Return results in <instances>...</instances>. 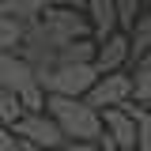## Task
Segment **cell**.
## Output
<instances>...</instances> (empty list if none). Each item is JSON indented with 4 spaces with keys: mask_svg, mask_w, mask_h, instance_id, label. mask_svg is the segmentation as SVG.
<instances>
[{
    "mask_svg": "<svg viewBox=\"0 0 151 151\" xmlns=\"http://www.w3.org/2000/svg\"><path fill=\"white\" fill-rule=\"evenodd\" d=\"M45 113L64 129L68 144H102V136H106V121L94 106H87V98H57V94H49Z\"/></svg>",
    "mask_w": 151,
    "mask_h": 151,
    "instance_id": "cell-1",
    "label": "cell"
},
{
    "mask_svg": "<svg viewBox=\"0 0 151 151\" xmlns=\"http://www.w3.org/2000/svg\"><path fill=\"white\" fill-rule=\"evenodd\" d=\"M102 76L94 64H64V68H53V72H42L38 83L45 94H57V98H87L94 91Z\"/></svg>",
    "mask_w": 151,
    "mask_h": 151,
    "instance_id": "cell-2",
    "label": "cell"
},
{
    "mask_svg": "<svg viewBox=\"0 0 151 151\" xmlns=\"http://www.w3.org/2000/svg\"><path fill=\"white\" fill-rule=\"evenodd\" d=\"M15 136L23 140V144H30V147L38 151H60L64 144H68V136H64V129L57 125L49 113H27L23 121H19Z\"/></svg>",
    "mask_w": 151,
    "mask_h": 151,
    "instance_id": "cell-3",
    "label": "cell"
},
{
    "mask_svg": "<svg viewBox=\"0 0 151 151\" xmlns=\"http://www.w3.org/2000/svg\"><path fill=\"white\" fill-rule=\"evenodd\" d=\"M136 102V83H132V72H117V76H102L94 83V91L87 94V106H94L98 113L117 110V106H129Z\"/></svg>",
    "mask_w": 151,
    "mask_h": 151,
    "instance_id": "cell-4",
    "label": "cell"
},
{
    "mask_svg": "<svg viewBox=\"0 0 151 151\" xmlns=\"http://www.w3.org/2000/svg\"><path fill=\"white\" fill-rule=\"evenodd\" d=\"M34 87H38V72L30 60H23L19 53H0V91L27 94Z\"/></svg>",
    "mask_w": 151,
    "mask_h": 151,
    "instance_id": "cell-5",
    "label": "cell"
},
{
    "mask_svg": "<svg viewBox=\"0 0 151 151\" xmlns=\"http://www.w3.org/2000/svg\"><path fill=\"white\" fill-rule=\"evenodd\" d=\"M42 23H45V27H53L64 42H83V38H94L87 12H76V8H49Z\"/></svg>",
    "mask_w": 151,
    "mask_h": 151,
    "instance_id": "cell-6",
    "label": "cell"
},
{
    "mask_svg": "<svg viewBox=\"0 0 151 151\" xmlns=\"http://www.w3.org/2000/svg\"><path fill=\"white\" fill-rule=\"evenodd\" d=\"M129 64H132V38L125 30L98 45V60H94L98 76H117V72H125Z\"/></svg>",
    "mask_w": 151,
    "mask_h": 151,
    "instance_id": "cell-7",
    "label": "cell"
},
{
    "mask_svg": "<svg viewBox=\"0 0 151 151\" xmlns=\"http://www.w3.org/2000/svg\"><path fill=\"white\" fill-rule=\"evenodd\" d=\"M87 19H91L94 42H110L113 34H121V15H117V4L113 0H87Z\"/></svg>",
    "mask_w": 151,
    "mask_h": 151,
    "instance_id": "cell-8",
    "label": "cell"
},
{
    "mask_svg": "<svg viewBox=\"0 0 151 151\" xmlns=\"http://www.w3.org/2000/svg\"><path fill=\"white\" fill-rule=\"evenodd\" d=\"M53 0H0V15H15L23 23H42Z\"/></svg>",
    "mask_w": 151,
    "mask_h": 151,
    "instance_id": "cell-9",
    "label": "cell"
},
{
    "mask_svg": "<svg viewBox=\"0 0 151 151\" xmlns=\"http://www.w3.org/2000/svg\"><path fill=\"white\" fill-rule=\"evenodd\" d=\"M27 30H30V23L15 15H0V53H19L27 45Z\"/></svg>",
    "mask_w": 151,
    "mask_h": 151,
    "instance_id": "cell-10",
    "label": "cell"
},
{
    "mask_svg": "<svg viewBox=\"0 0 151 151\" xmlns=\"http://www.w3.org/2000/svg\"><path fill=\"white\" fill-rule=\"evenodd\" d=\"M132 83H136V102L151 110V53L132 64Z\"/></svg>",
    "mask_w": 151,
    "mask_h": 151,
    "instance_id": "cell-11",
    "label": "cell"
},
{
    "mask_svg": "<svg viewBox=\"0 0 151 151\" xmlns=\"http://www.w3.org/2000/svg\"><path fill=\"white\" fill-rule=\"evenodd\" d=\"M27 117V106L19 102V94H8V91H0V121H4V129H19V121Z\"/></svg>",
    "mask_w": 151,
    "mask_h": 151,
    "instance_id": "cell-12",
    "label": "cell"
},
{
    "mask_svg": "<svg viewBox=\"0 0 151 151\" xmlns=\"http://www.w3.org/2000/svg\"><path fill=\"white\" fill-rule=\"evenodd\" d=\"M129 38H132V64H136L151 53V15H140V23L132 27Z\"/></svg>",
    "mask_w": 151,
    "mask_h": 151,
    "instance_id": "cell-13",
    "label": "cell"
},
{
    "mask_svg": "<svg viewBox=\"0 0 151 151\" xmlns=\"http://www.w3.org/2000/svg\"><path fill=\"white\" fill-rule=\"evenodd\" d=\"M113 4H117V15H121V30L132 34V27L140 23V4L144 0H113Z\"/></svg>",
    "mask_w": 151,
    "mask_h": 151,
    "instance_id": "cell-14",
    "label": "cell"
},
{
    "mask_svg": "<svg viewBox=\"0 0 151 151\" xmlns=\"http://www.w3.org/2000/svg\"><path fill=\"white\" fill-rule=\"evenodd\" d=\"M0 151H27V144H23L12 129H4V132H0Z\"/></svg>",
    "mask_w": 151,
    "mask_h": 151,
    "instance_id": "cell-15",
    "label": "cell"
},
{
    "mask_svg": "<svg viewBox=\"0 0 151 151\" xmlns=\"http://www.w3.org/2000/svg\"><path fill=\"white\" fill-rule=\"evenodd\" d=\"M60 151H102V144H64Z\"/></svg>",
    "mask_w": 151,
    "mask_h": 151,
    "instance_id": "cell-16",
    "label": "cell"
},
{
    "mask_svg": "<svg viewBox=\"0 0 151 151\" xmlns=\"http://www.w3.org/2000/svg\"><path fill=\"white\" fill-rule=\"evenodd\" d=\"M102 151H125V147H117V144H113L110 136H102Z\"/></svg>",
    "mask_w": 151,
    "mask_h": 151,
    "instance_id": "cell-17",
    "label": "cell"
}]
</instances>
